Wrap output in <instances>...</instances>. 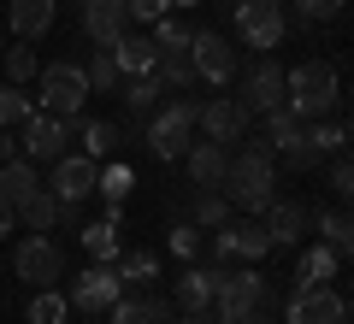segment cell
<instances>
[{"mask_svg":"<svg viewBox=\"0 0 354 324\" xmlns=\"http://www.w3.org/2000/svg\"><path fill=\"white\" fill-rule=\"evenodd\" d=\"M218 189L230 195V207L266 212V207H272V142L248 136V148L230 153V171H225V183H218Z\"/></svg>","mask_w":354,"mask_h":324,"instance_id":"cell-1","label":"cell"},{"mask_svg":"<svg viewBox=\"0 0 354 324\" xmlns=\"http://www.w3.org/2000/svg\"><path fill=\"white\" fill-rule=\"evenodd\" d=\"M195 118H201V100H189V95L160 100V106L148 113V124H142L148 153H153V160H183L189 142H195Z\"/></svg>","mask_w":354,"mask_h":324,"instance_id":"cell-2","label":"cell"},{"mask_svg":"<svg viewBox=\"0 0 354 324\" xmlns=\"http://www.w3.org/2000/svg\"><path fill=\"white\" fill-rule=\"evenodd\" d=\"M337 95H342V83H337V71H330L325 59H307V65H295V71L283 77V106H290L301 124L330 118L337 113Z\"/></svg>","mask_w":354,"mask_h":324,"instance_id":"cell-3","label":"cell"},{"mask_svg":"<svg viewBox=\"0 0 354 324\" xmlns=\"http://www.w3.org/2000/svg\"><path fill=\"white\" fill-rule=\"evenodd\" d=\"M83 130V113L77 118H53V113H30L24 124H18V148H24V160H65V142Z\"/></svg>","mask_w":354,"mask_h":324,"instance_id":"cell-4","label":"cell"},{"mask_svg":"<svg viewBox=\"0 0 354 324\" xmlns=\"http://www.w3.org/2000/svg\"><path fill=\"white\" fill-rule=\"evenodd\" d=\"M95 95L88 88V77H83V65H41V113H53V118H77L83 113V100Z\"/></svg>","mask_w":354,"mask_h":324,"instance_id":"cell-5","label":"cell"},{"mask_svg":"<svg viewBox=\"0 0 354 324\" xmlns=\"http://www.w3.org/2000/svg\"><path fill=\"white\" fill-rule=\"evenodd\" d=\"M260 307H272V277H260L254 265H242V271H225V283H218V301H213V312L218 318H242V312H260Z\"/></svg>","mask_w":354,"mask_h":324,"instance_id":"cell-6","label":"cell"},{"mask_svg":"<svg viewBox=\"0 0 354 324\" xmlns=\"http://www.w3.org/2000/svg\"><path fill=\"white\" fill-rule=\"evenodd\" d=\"M283 324H348V301H342L330 283H301L290 295Z\"/></svg>","mask_w":354,"mask_h":324,"instance_id":"cell-7","label":"cell"},{"mask_svg":"<svg viewBox=\"0 0 354 324\" xmlns=\"http://www.w3.org/2000/svg\"><path fill=\"white\" fill-rule=\"evenodd\" d=\"M12 271L24 277V283H59V271H65V254H59V242L48 236V230H36V236H24L18 242V254H12Z\"/></svg>","mask_w":354,"mask_h":324,"instance_id":"cell-8","label":"cell"},{"mask_svg":"<svg viewBox=\"0 0 354 324\" xmlns=\"http://www.w3.org/2000/svg\"><path fill=\"white\" fill-rule=\"evenodd\" d=\"M236 36L248 41V48L272 53L283 41V6L278 0H236Z\"/></svg>","mask_w":354,"mask_h":324,"instance_id":"cell-9","label":"cell"},{"mask_svg":"<svg viewBox=\"0 0 354 324\" xmlns=\"http://www.w3.org/2000/svg\"><path fill=\"white\" fill-rule=\"evenodd\" d=\"M272 254V230L266 225H218L213 230V265H230V260H266Z\"/></svg>","mask_w":354,"mask_h":324,"instance_id":"cell-10","label":"cell"},{"mask_svg":"<svg viewBox=\"0 0 354 324\" xmlns=\"http://www.w3.org/2000/svg\"><path fill=\"white\" fill-rule=\"evenodd\" d=\"M124 295V277H118V265H88L83 277H77L71 283V307L77 312H95V318H101V312H113V301Z\"/></svg>","mask_w":354,"mask_h":324,"instance_id":"cell-11","label":"cell"},{"mask_svg":"<svg viewBox=\"0 0 354 324\" xmlns=\"http://www.w3.org/2000/svg\"><path fill=\"white\" fill-rule=\"evenodd\" d=\"M189 65H195V83H230L236 77V48L218 30H201V36H189Z\"/></svg>","mask_w":354,"mask_h":324,"instance_id":"cell-12","label":"cell"},{"mask_svg":"<svg viewBox=\"0 0 354 324\" xmlns=\"http://www.w3.org/2000/svg\"><path fill=\"white\" fill-rule=\"evenodd\" d=\"M283 77H290V71H283L272 53L248 71V83H242V95H236L242 106H248V118H266V113H278V106H283Z\"/></svg>","mask_w":354,"mask_h":324,"instance_id":"cell-13","label":"cell"},{"mask_svg":"<svg viewBox=\"0 0 354 324\" xmlns=\"http://www.w3.org/2000/svg\"><path fill=\"white\" fill-rule=\"evenodd\" d=\"M95 183H101V160H88V153H65V160H53V195L65 200V207H77V200L95 195Z\"/></svg>","mask_w":354,"mask_h":324,"instance_id":"cell-14","label":"cell"},{"mask_svg":"<svg viewBox=\"0 0 354 324\" xmlns=\"http://www.w3.org/2000/svg\"><path fill=\"white\" fill-rule=\"evenodd\" d=\"M242 130H248V106H242L236 95H218V100H207L201 106V118H195V136H207V142H242Z\"/></svg>","mask_w":354,"mask_h":324,"instance_id":"cell-15","label":"cell"},{"mask_svg":"<svg viewBox=\"0 0 354 324\" xmlns=\"http://www.w3.org/2000/svg\"><path fill=\"white\" fill-rule=\"evenodd\" d=\"M218 283H225V265H189V271L177 277V312H213L218 301Z\"/></svg>","mask_w":354,"mask_h":324,"instance_id":"cell-16","label":"cell"},{"mask_svg":"<svg viewBox=\"0 0 354 324\" xmlns=\"http://www.w3.org/2000/svg\"><path fill=\"white\" fill-rule=\"evenodd\" d=\"M77 12H83V30H88L95 48H113V41L130 30V6L124 0H83Z\"/></svg>","mask_w":354,"mask_h":324,"instance_id":"cell-17","label":"cell"},{"mask_svg":"<svg viewBox=\"0 0 354 324\" xmlns=\"http://www.w3.org/2000/svg\"><path fill=\"white\" fill-rule=\"evenodd\" d=\"M183 165H189L195 189H218V183H225V171H230V148H225V142H189Z\"/></svg>","mask_w":354,"mask_h":324,"instance_id":"cell-18","label":"cell"},{"mask_svg":"<svg viewBox=\"0 0 354 324\" xmlns=\"http://www.w3.org/2000/svg\"><path fill=\"white\" fill-rule=\"evenodd\" d=\"M6 12H12V36L18 41H41L53 30V18H59V0H12Z\"/></svg>","mask_w":354,"mask_h":324,"instance_id":"cell-19","label":"cell"},{"mask_svg":"<svg viewBox=\"0 0 354 324\" xmlns=\"http://www.w3.org/2000/svg\"><path fill=\"white\" fill-rule=\"evenodd\" d=\"M260 225L272 230V248H295V236L307 230V207L301 200H272V207L260 212Z\"/></svg>","mask_w":354,"mask_h":324,"instance_id":"cell-20","label":"cell"},{"mask_svg":"<svg viewBox=\"0 0 354 324\" xmlns=\"http://www.w3.org/2000/svg\"><path fill=\"white\" fill-rule=\"evenodd\" d=\"M106 324H171V301L160 295H118Z\"/></svg>","mask_w":354,"mask_h":324,"instance_id":"cell-21","label":"cell"},{"mask_svg":"<svg viewBox=\"0 0 354 324\" xmlns=\"http://www.w3.org/2000/svg\"><path fill=\"white\" fill-rule=\"evenodd\" d=\"M18 218H24L30 230H53V225H65V218H71V207H65L53 189H36V195L18 200Z\"/></svg>","mask_w":354,"mask_h":324,"instance_id":"cell-22","label":"cell"},{"mask_svg":"<svg viewBox=\"0 0 354 324\" xmlns=\"http://www.w3.org/2000/svg\"><path fill=\"white\" fill-rule=\"evenodd\" d=\"M113 59H118L124 77H148L153 59H160V48H153V36H130V30H124V36L113 41Z\"/></svg>","mask_w":354,"mask_h":324,"instance_id":"cell-23","label":"cell"},{"mask_svg":"<svg viewBox=\"0 0 354 324\" xmlns=\"http://www.w3.org/2000/svg\"><path fill=\"white\" fill-rule=\"evenodd\" d=\"M36 160H24V153H18V160H6V165H0V195H6V200H12V207H18V200H24V195H36Z\"/></svg>","mask_w":354,"mask_h":324,"instance_id":"cell-24","label":"cell"},{"mask_svg":"<svg viewBox=\"0 0 354 324\" xmlns=\"http://www.w3.org/2000/svg\"><path fill=\"white\" fill-rule=\"evenodd\" d=\"M153 77H160V88H165V95H183V88H195L189 48H183V53H160V59H153Z\"/></svg>","mask_w":354,"mask_h":324,"instance_id":"cell-25","label":"cell"},{"mask_svg":"<svg viewBox=\"0 0 354 324\" xmlns=\"http://www.w3.org/2000/svg\"><path fill=\"white\" fill-rule=\"evenodd\" d=\"M160 95H165V88H160V77H130V83H124V113L130 118H136V124H148V113H153V106H160Z\"/></svg>","mask_w":354,"mask_h":324,"instance_id":"cell-26","label":"cell"},{"mask_svg":"<svg viewBox=\"0 0 354 324\" xmlns=\"http://www.w3.org/2000/svg\"><path fill=\"white\" fill-rule=\"evenodd\" d=\"M319 242L337 248V260H354V212H319Z\"/></svg>","mask_w":354,"mask_h":324,"instance_id":"cell-27","label":"cell"},{"mask_svg":"<svg viewBox=\"0 0 354 324\" xmlns=\"http://www.w3.org/2000/svg\"><path fill=\"white\" fill-rule=\"evenodd\" d=\"M230 195L225 189H195V218L189 225H201V230H218V225H230Z\"/></svg>","mask_w":354,"mask_h":324,"instance_id":"cell-28","label":"cell"},{"mask_svg":"<svg viewBox=\"0 0 354 324\" xmlns=\"http://www.w3.org/2000/svg\"><path fill=\"white\" fill-rule=\"evenodd\" d=\"M83 248H88V260H95V265H113L118 254H124L118 225H106V218H101V225H88V230H83Z\"/></svg>","mask_w":354,"mask_h":324,"instance_id":"cell-29","label":"cell"},{"mask_svg":"<svg viewBox=\"0 0 354 324\" xmlns=\"http://www.w3.org/2000/svg\"><path fill=\"white\" fill-rule=\"evenodd\" d=\"M77 136H83V153H88V160H106V153L124 142V130H118V124H101V118H83Z\"/></svg>","mask_w":354,"mask_h":324,"instance_id":"cell-30","label":"cell"},{"mask_svg":"<svg viewBox=\"0 0 354 324\" xmlns=\"http://www.w3.org/2000/svg\"><path fill=\"white\" fill-rule=\"evenodd\" d=\"M337 248H325V242H319V248H307L301 254V265H295V277H301V283H330V277H337Z\"/></svg>","mask_w":354,"mask_h":324,"instance_id":"cell-31","label":"cell"},{"mask_svg":"<svg viewBox=\"0 0 354 324\" xmlns=\"http://www.w3.org/2000/svg\"><path fill=\"white\" fill-rule=\"evenodd\" d=\"M301 136V118L290 113V106H278V113H266V142H272V153H283L290 142Z\"/></svg>","mask_w":354,"mask_h":324,"instance_id":"cell-32","label":"cell"},{"mask_svg":"<svg viewBox=\"0 0 354 324\" xmlns=\"http://www.w3.org/2000/svg\"><path fill=\"white\" fill-rule=\"evenodd\" d=\"M71 318V301L59 295V289H41L36 301H30V324H65Z\"/></svg>","mask_w":354,"mask_h":324,"instance_id":"cell-33","label":"cell"},{"mask_svg":"<svg viewBox=\"0 0 354 324\" xmlns=\"http://www.w3.org/2000/svg\"><path fill=\"white\" fill-rule=\"evenodd\" d=\"M113 265H118V277H124V283H148V277L160 271V260H153L148 248H130V254H118Z\"/></svg>","mask_w":354,"mask_h":324,"instance_id":"cell-34","label":"cell"},{"mask_svg":"<svg viewBox=\"0 0 354 324\" xmlns=\"http://www.w3.org/2000/svg\"><path fill=\"white\" fill-rule=\"evenodd\" d=\"M83 77H88V88H118V59H113V48H95V59L83 65Z\"/></svg>","mask_w":354,"mask_h":324,"instance_id":"cell-35","label":"cell"},{"mask_svg":"<svg viewBox=\"0 0 354 324\" xmlns=\"http://www.w3.org/2000/svg\"><path fill=\"white\" fill-rule=\"evenodd\" d=\"M30 118V100L18 95V83H0V130H18Z\"/></svg>","mask_w":354,"mask_h":324,"instance_id":"cell-36","label":"cell"},{"mask_svg":"<svg viewBox=\"0 0 354 324\" xmlns=\"http://www.w3.org/2000/svg\"><path fill=\"white\" fill-rule=\"evenodd\" d=\"M148 36H153V48H160V53H183V48H189V30L177 24V18H171V12H165V18H160V24H153V30H148Z\"/></svg>","mask_w":354,"mask_h":324,"instance_id":"cell-37","label":"cell"},{"mask_svg":"<svg viewBox=\"0 0 354 324\" xmlns=\"http://www.w3.org/2000/svg\"><path fill=\"white\" fill-rule=\"evenodd\" d=\"M307 142H313V153L325 160V153H337L342 142H348V130H342V124H330V118H319V124L307 130Z\"/></svg>","mask_w":354,"mask_h":324,"instance_id":"cell-38","label":"cell"},{"mask_svg":"<svg viewBox=\"0 0 354 324\" xmlns=\"http://www.w3.org/2000/svg\"><path fill=\"white\" fill-rule=\"evenodd\" d=\"M30 77H41L36 53L30 48H6V83H30Z\"/></svg>","mask_w":354,"mask_h":324,"instance_id":"cell-39","label":"cell"},{"mask_svg":"<svg viewBox=\"0 0 354 324\" xmlns=\"http://www.w3.org/2000/svg\"><path fill=\"white\" fill-rule=\"evenodd\" d=\"M130 183H136V177H130V165H106V171H101V183H95V195L124 200V195H130Z\"/></svg>","mask_w":354,"mask_h":324,"instance_id":"cell-40","label":"cell"},{"mask_svg":"<svg viewBox=\"0 0 354 324\" xmlns=\"http://www.w3.org/2000/svg\"><path fill=\"white\" fill-rule=\"evenodd\" d=\"M124 6H130V24H160L171 12V0H124Z\"/></svg>","mask_w":354,"mask_h":324,"instance_id":"cell-41","label":"cell"},{"mask_svg":"<svg viewBox=\"0 0 354 324\" xmlns=\"http://www.w3.org/2000/svg\"><path fill=\"white\" fill-rule=\"evenodd\" d=\"M171 248L183 254V260H195V254H201V225H177L171 230Z\"/></svg>","mask_w":354,"mask_h":324,"instance_id":"cell-42","label":"cell"},{"mask_svg":"<svg viewBox=\"0 0 354 324\" xmlns=\"http://www.w3.org/2000/svg\"><path fill=\"white\" fill-rule=\"evenodd\" d=\"M283 160H290V165H295V171H307V165H313V160H319V153H313V142H307V130H301V136H295V142H290V148H283Z\"/></svg>","mask_w":354,"mask_h":324,"instance_id":"cell-43","label":"cell"},{"mask_svg":"<svg viewBox=\"0 0 354 324\" xmlns=\"http://www.w3.org/2000/svg\"><path fill=\"white\" fill-rule=\"evenodd\" d=\"M295 12L319 24V18H337V12H342V0H295Z\"/></svg>","mask_w":354,"mask_h":324,"instance_id":"cell-44","label":"cell"},{"mask_svg":"<svg viewBox=\"0 0 354 324\" xmlns=\"http://www.w3.org/2000/svg\"><path fill=\"white\" fill-rule=\"evenodd\" d=\"M330 189H337L342 200H354V160H337V171H330Z\"/></svg>","mask_w":354,"mask_h":324,"instance_id":"cell-45","label":"cell"},{"mask_svg":"<svg viewBox=\"0 0 354 324\" xmlns=\"http://www.w3.org/2000/svg\"><path fill=\"white\" fill-rule=\"evenodd\" d=\"M12 225H18V207L0 195V236H12Z\"/></svg>","mask_w":354,"mask_h":324,"instance_id":"cell-46","label":"cell"},{"mask_svg":"<svg viewBox=\"0 0 354 324\" xmlns=\"http://www.w3.org/2000/svg\"><path fill=\"white\" fill-rule=\"evenodd\" d=\"M171 324H225L218 312H183V318H171Z\"/></svg>","mask_w":354,"mask_h":324,"instance_id":"cell-47","label":"cell"},{"mask_svg":"<svg viewBox=\"0 0 354 324\" xmlns=\"http://www.w3.org/2000/svg\"><path fill=\"white\" fill-rule=\"evenodd\" d=\"M230 324H272V307H260V312H242V318H230Z\"/></svg>","mask_w":354,"mask_h":324,"instance_id":"cell-48","label":"cell"},{"mask_svg":"<svg viewBox=\"0 0 354 324\" xmlns=\"http://www.w3.org/2000/svg\"><path fill=\"white\" fill-rule=\"evenodd\" d=\"M6 160H18V142L6 136V130H0V165H6Z\"/></svg>","mask_w":354,"mask_h":324,"instance_id":"cell-49","label":"cell"},{"mask_svg":"<svg viewBox=\"0 0 354 324\" xmlns=\"http://www.w3.org/2000/svg\"><path fill=\"white\" fill-rule=\"evenodd\" d=\"M171 6H201V0H171Z\"/></svg>","mask_w":354,"mask_h":324,"instance_id":"cell-50","label":"cell"},{"mask_svg":"<svg viewBox=\"0 0 354 324\" xmlns=\"http://www.w3.org/2000/svg\"><path fill=\"white\" fill-rule=\"evenodd\" d=\"M59 6H83V0H59Z\"/></svg>","mask_w":354,"mask_h":324,"instance_id":"cell-51","label":"cell"},{"mask_svg":"<svg viewBox=\"0 0 354 324\" xmlns=\"http://www.w3.org/2000/svg\"><path fill=\"white\" fill-rule=\"evenodd\" d=\"M348 318H354V295H348Z\"/></svg>","mask_w":354,"mask_h":324,"instance_id":"cell-52","label":"cell"},{"mask_svg":"<svg viewBox=\"0 0 354 324\" xmlns=\"http://www.w3.org/2000/svg\"><path fill=\"white\" fill-rule=\"evenodd\" d=\"M348 142H354V124H348Z\"/></svg>","mask_w":354,"mask_h":324,"instance_id":"cell-53","label":"cell"}]
</instances>
